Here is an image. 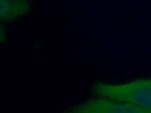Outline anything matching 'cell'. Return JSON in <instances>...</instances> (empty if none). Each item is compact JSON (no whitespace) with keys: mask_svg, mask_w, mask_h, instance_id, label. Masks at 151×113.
<instances>
[{"mask_svg":"<svg viewBox=\"0 0 151 113\" xmlns=\"http://www.w3.org/2000/svg\"><path fill=\"white\" fill-rule=\"evenodd\" d=\"M89 92L94 97L128 102L151 111V78L122 84L97 82Z\"/></svg>","mask_w":151,"mask_h":113,"instance_id":"6da1fadb","label":"cell"},{"mask_svg":"<svg viewBox=\"0 0 151 113\" xmlns=\"http://www.w3.org/2000/svg\"><path fill=\"white\" fill-rule=\"evenodd\" d=\"M64 112L76 113H151V111L134 104L95 97Z\"/></svg>","mask_w":151,"mask_h":113,"instance_id":"7a4b0ae2","label":"cell"},{"mask_svg":"<svg viewBox=\"0 0 151 113\" xmlns=\"http://www.w3.org/2000/svg\"><path fill=\"white\" fill-rule=\"evenodd\" d=\"M1 22H12L28 15L32 10L30 0H1Z\"/></svg>","mask_w":151,"mask_h":113,"instance_id":"3957f363","label":"cell"}]
</instances>
